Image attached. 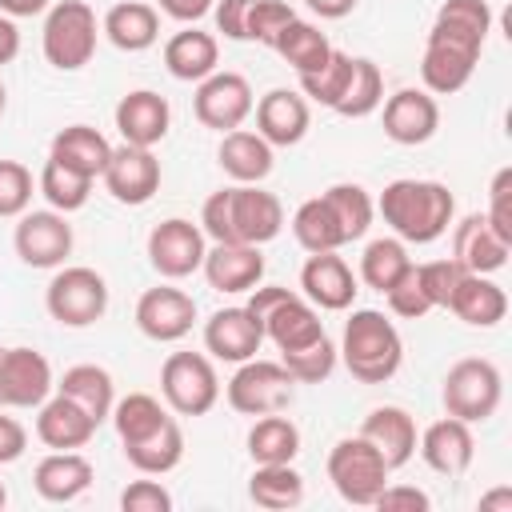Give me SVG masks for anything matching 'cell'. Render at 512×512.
<instances>
[{
  "label": "cell",
  "mask_w": 512,
  "mask_h": 512,
  "mask_svg": "<svg viewBox=\"0 0 512 512\" xmlns=\"http://www.w3.org/2000/svg\"><path fill=\"white\" fill-rule=\"evenodd\" d=\"M336 356L352 372V380H360V384H388L400 372V364H404V340H400L396 324L384 312L356 308L344 320Z\"/></svg>",
  "instance_id": "3"
},
{
  "label": "cell",
  "mask_w": 512,
  "mask_h": 512,
  "mask_svg": "<svg viewBox=\"0 0 512 512\" xmlns=\"http://www.w3.org/2000/svg\"><path fill=\"white\" fill-rule=\"evenodd\" d=\"M284 228V204L260 184H232L204 200L200 232L212 244H268Z\"/></svg>",
  "instance_id": "1"
},
{
  "label": "cell",
  "mask_w": 512,
  "mask_h": 512,
  "mask_svg": "<svg viewBox=\"0 0 512 512\" xmlns=\"http://www.w3.org/2000/svg\"><path fill=\"white\" fill-rule=\"evenodd\" d=\"M320 196L328 200V208H332V216H336V224H340L344 244L360 240V236L372 228V220H376V200L368 196V188H364V184L340 180V184L324 188Z\"/></svg>",
  "instance_id": "39"
},
{
  "label": "cell",
  "mask_w": 512,
  "mask_h": 512,
  "mask_svg": "<svg viewBox=\"0 0 512 512\" xmlns=\"http://www.w3.org/2000/svg\"><path fill=\"white\" fill-rule=\"evenodd\" d=\"M0 408H4V404H0Z\"/></svg>",
  "instance_id": "64"
},
{
  "label": "cell",
  "mask_w": 512,
  "mask_h": 512,
  "mask_svg": "<svg viewBox=\"0 0 512 512\" xmlns=\"http://www.w3.org/2000/svg\"><path fill=\"white\" fill-rule=\"evenodd\" d=\"M280 364L292 372L296 384H320V380H328L336 372L340 356H336V344L328 336H320L316 344H304L296 352H280Z\"/></svg>",
  "instance_id": "46"
},
{
  "label": "cell",
  "mask_w": 512,
  "mask_h": 512,
  "mask_svg": "<svg viewBox=\"0 0 512 512\" xmlns=\"http://www.w3.org/2000/svg\"><path fill=\"white\" fill-rule=\"evenodd\" d=\"M36 188H40V196L48 200V208H56V212H80L84 204H88V196H92V180L84 176V172H76V168H68V164H60V160H44V168H40V176H36Z\"/></svg>",
  "instance_id": "41"
},
{
  "label": "cell",
  "mask_w": 512,
  "mask_h": 512,
  "mask_svg": "<svg viewBox=\"0 0 512 512\" xmlns=\"http://www.w3.org/2000/svg\"><path fill=\"white\" fill-rule=\"evenodd\" d=\"M448 312L456 320H464L468 328H496L508 316V296L492 276L464 272L456 292H452V300H448Z\"/></svg>",
  "instance_id": "30"
},
{
  "label": "cell",
  "mask_w": 512,
  "mask_h": 512,
  "mask_svg": "<svg viewBox=\"0 0 512 512\" xmlns=\"http://www.w3.org/2000/svg\"><path fill=\"white\" fill-rule=\"evenodd\" d=\"M392 468L384 464V456L356 432V436H344L332 444L328 452V480L336 488V496L344 504H356V508H372L376 496L384 492Z\"/></svg>",
  "instance_id": "7"
},
{
  "label": "cell",
  "mask_w": 512,
  "mask_h": 512,
  "mask_svg": "<svg viewBox=\"0 0 512 512\" xmlns=\"http://www.w3.org/2000/svg\"><path fill=\"white\" fill-rule=\"evenodd\" d=\"M32 172L20 160H0V220H16L32 204Z\"/></svg>",
  "instance_id": "48"
},
{
  "label": "cell",
  "mask_w": 512,
  "mask_h": 512,
  "mask_svg": "<svg viewBox=\"0 0 512 512\" xmlns=\"http://www.w3.org/2000/svg\"><path fill=\"white\" fill-rule=\"evenodd\" d=\"M20 56V28H16V20L12 16H4L0 12V68L4 64H12Z\"/></svg>",
  "instance_id": "58"
},
{
  "label": "cell",
  "mask_w": 512,
  "mask_h": 512,
  "mask_svg": "<svg viewBox=\"0 0 512 512\" xmlns=\"http://www.w3.org/2000/svg\"><path fill=\"white\" fill-rule=\"evenodd\" d=\"M156 4H160V12L172 16V20H180V24H196V20H204V16L212 12L216 0H156Z\"/></svg>",
  "instance_id": "57"
},
{
  "label": "cell",
  "mask_w": 512,
  "mask_h": 512,
  "mask_svg": "<svg viewBox=\"0 0 512 512\" xmlns=\"http://www.w3.org/2000/svg\"><path fill=\"white\" fill-rule=\"evenodd\" d=\"M48 8H52V0H0V12L12 16V20H20V16H40V12H48Z\"/></svg>",
  "instance_id": "60"
},
{
  "label": "cell",
  "mask_w": 512,
  "mask_h": 512,
  "mask_svg": "<svg viewBox=\"0 0 512 512\" xmlns=\"http://www.w3.org/2000/svg\"><path fill=\"white\" fill-rule=\"evenodd\" d=\"M300 452V428L284 412L256 416L248 428V456L252 464H292Z\"/></svg>",
  "instance_id": "36"
},
{
  "label": "cell",
  "mask_w": 512,
  "mask_h": 512,
  "mask_svg": "<svg viewBox=\"0 0 512 512\" xmlns=\"http://www.w3.org/2000/svg\"><path fill=\"white\" fill-rule=\"evenodd\" d=\"M100 180H104V188H108V196L116 204L140 208L160 192V160H156L152 148L120 144V148H112Z\"/></svg>",
  "instance_id": "16"
},
{
  "label": "cell",
  "mask_w": 512,
  "mask_h": 512,
  "mask_svg": "<svg viewBox=\"0 0 512 512\" xmlns=\"http://www.w3.org/2000/svg\"><path fill=\"white\" fill-rule=\"evenodd\" d=\"M8 504V488H4V480H0V508Z\"/></svg>",
  "instance_id": "63"
},
{
  "label": "cell",
  "mask_w": 512,
  "mask_h": 512,
  "mask_svg": "<svg viewBox=\"0 0 512 512\" xmlns=\"http://www.w3.org/2000/svg\"><path fill=\"white\" fill-rule=\"evenodd\" d=\"M12 248L28 268H60L72 256V224L56 208H28L16 216Z\"/></svg>",
  "instance_id": "12"
},
{
  "label": "cell",
  "mask_w": 512,
  "mask_h": 512,
  "mask_svg": "<svg viewBox=\"0 0 512 512\" xmlns=\"http://www.w3.org/2000/svg\"><path fill=\"white\" fill-rule=\"evenodd\" d=\"M356 272L336 252H308L300 268V296L320 312H348L356 300Z\"/></svg>",
  "instance_id": "18"
},
{
  "label": "cell",
  "mask_w": 512,
  "mask_h": 512,
  "mask_svg": "<svg viewBox=\"0 0 512 512\" xmlns=\"http://www.w3.org/2000/svg\"><path fill=\"white\" fill-rule=\"evenodd\" d=\"M372 508H380V512H428L432 496L416 484H384V492L376 496Z\"/></svg>",
  "instance_id": "54"
},
{
  "label": "cell",
  "mask_w": 512,
  "mask_h": 512,
  "mask_svg": "<svg viewBox=\"0 0 512 512\" xmlns=\"http://www.w3.org/2000/svg\"><path fill=\"white\" fill-rule=\"evenodd\" d=\"M360 436L384 456V464L396 472V468H404L412 456H416V420L400 408V404H380V408H372L368 416H364V424H360Z\"/></svg>",
  "instance_id": "27"
},
{
  "label": "cell",
  "mask_w": 512,
  "mask_h": 512,
  "mask_svg": "<svg viewBox=\"0 0 512 512\" xmlns=\"http://www.w3.org/2000/svg\"><path fill=\"white\" fill-rule=\"evenodd\" d=\"M136 328L156 340V344H176L192 332L196 324V300L184 292V288H172V284H160V288H148L140 292L136 300V312H132Z\"/></svg>",
  "instance_id": "17"
},
{
  "label": "cell",
  "mask_w": 512,
  "mask_h": 512,
  "mask_svg": "<svg viewBox=\"0 0 512 512\" xmlns=\"http://www.w3.org/2000/svg\"><path fill=\"white\" fill-rule=\"evenodd\" d=\"M416 452H420V460L432 468V472H440V476H460L468 464H472V456H476V436H472V424H464V420H456V416H440V420H432L420 436H416Z\"/></svg>",
  "instance_id": "23"
},
{
  "label": "cell",
  "mask_w": 512,
  "mask_h": 512,
  "mask_svg": "<svg viewBox=\"0 0 512 512\" xmlns=\"http://www.w3.org/2000/svg\"><path fill=\"white\" fill-rule=\"evenodd\" d=\"M480 508H484V512H488V508H504V512H512V488H496V492L480 496Z\"/></svg>",
  "instance_id": "61"
},
{
  "label": "cell",
  "mask_w": 512,
  "mask_h": 512,
  "mask_svg": "<svg viewBox=\"0 0 512 512\" xmlns=\"http://www.w3.org/2000/svg\"><path fill=\"white\" fill-rule=\"evenodd\" d=\"M52 364L36 348H0V404L4 408H40L52 396Z\"/></svg>",
  "instance_id": "15"
},
{
  "label": "cell",
  "mask_w": 512,
  "mask_h": 512,
  "mask_svg": "<svg viewBox=\"0 0 512 512\" xmlns=\"http://www.w3.org/2000/svg\"><path fill=\"white\" fill-rule=\"evenodd\" d=\"M416 268H420V284H424L432 308H448V300H452V292H456L464 268H460L452 256H448V260H428V264H416Z\"/></svg>",
  "instance_id": "51"
},
{
  "label": "cell",
  "mask_w": 512,
  "mask_h": 512,
  "mask_svg": "<svg viewBox=\"0 0 512 512\" xmlns=\"http://www.w3.org/2000/svg\"><path fill=\"white\" fill-rule=\"evenodd\" d=\"M220 64V44L212 32L200 28H184L164 44V68L168 76L184 80V84H200L204 76H212Z\"/></svg>",
  "instance_id": "32"
},
{
  "label": "cell",
  "mask_w": 512,
  "mask_h": 512,
  "mask_svg": "<svg viewBox=\"0 0 512 512\" xmlns=\"http://www.w3.org/2000/svg\"><path fill=\"white\" fill-rule=\"evenodd\" d=\"M292 236L304 252H340L344 248L340 224H336L324 196H312L292 212Z\"/></svg>",
  "instance_id": "40"
},
{
  "label": "cell",
  "mask_w": 512,
  "mask_h": 512,
  "mask_svg": "<svg viewBox=\"0 0 512 512\" xmlns=\"http://www.w3.org/2000/svg\"><path fill=\"white\" fill-rule=\"evenodd\" d=\"M320 20H344L360 0H304Z\"/></svg>",
  "instance_id": "59"
},
{
  "label": "cell",
  "mask_w": 512,
  "mask_h": 512,
  "mask_svg": "<svg viewBox=\"0 0 512 512\" xmlns=\"http://www.w3.org/2000/svg\"><path fill=\"white\" fill-rule=\"evenodd\" d=\"M200 272L212 292L236 296V292H252L264 280V256L256 244H212L204 252Z\"/></svg>",
  "instance_id": "25"
},
{
  "label": "cell",
  "mask_w": 512,
  "mask_h": 512,
  "mask_svg": "<svg viewBox=\"0 0 512 512\" xmlns=\"http://www.w3.org/2000/svg\"><path fill=\"white\" fill-rule=\"evenodd\" d=\"M272 152H276V148H272L260 132H252V128H232V132L220 136L216 160H220V168H224V176H228L232 184H260V180L272 172V164H276Z\"/></svg>",
  "instance_id": "28"
},
{
  "label": "cell",
  "mask_w": 512,
  "mask_h": 512,
  "mask_svg": "<svg viewBox=\"0 0 512 512\" xmlns=\"http://www.w3.org/2000/svg\"><path fill=\"white\" fill-rule=\"evenodd\" d=\"M44 308L64 328H88L108 312V280L88 264H60L44 288Z\"/></svg>",
  "instance_id": "8"
},
{
  "label": "cell",
  "mask_w": 512,
  "mask_h": 512,
  "mask_svg": "<svg viewBox=\"0 0 512 512\" xmlns=\"http://www.w3.org/2000/svg\"><path fill=\"white\" fill-rule=\"evenodd\" d=\"M28 448V432L16 416H4L0 412V464H16Z\"/></svg>",
  "instance_id": "56"
},
{
  "label": "cell",
  "mask_w": 512,
  "mask_h": 512,
  "mask_svg": "<svg viewBox=\"0 0 512 512\" xmlns=\"http://www.w3.org/2000/svg\"><path fill=\"white\" fill-rule=\"evenodd\" d=\"M348 80H352V56L340 52V48H332V56L316 72L300 76V96L312 100V104H320V108H336L340 96H344V88H348Z\"/></svg>",
  "instance_id": "45"
},
{
  "label": "cell",
  "mask_w": 512,
  "mask_h": 512,
  "mask_svg": "<svg viewBox=\"0 0 512 512\" xmlns=\"http://www.w3.org/2000/svg\"><path fill=\"white\" fill-rule=\"evenodd\" d=\"M168 416H172L168 404H160L156 396H148V392H128V396H120V400L112 404V416H108V420L116 424L120 444H136V440H144L148 432H156Z\"/></svg>",
  "instance_id": "42"
},
{
  "label": "cell",
  "mask_w": 512,
  "mask_h": 512,
  "mask_svg": "<svg viewBox=\"0 0 512 512\" xmlns=\"http://www.w3.org/2000/svg\"><path fill=\"white\" fill-rule=\"evenodd\" d=\"M376 212L384 216V224L392 228L396 240L404 244H432L452 228L456 216V200L448 192V184L440 180H392L384 184Z\"/></svg>",
  "instance_id": "2"
},
{
  "label": "cell",
  "mask_w": 512,
  "mask_h": 512,
  "mask_svg": "<svg viewBox=\"0 0 512 512\" xmlns=\"http://www.w3.org/2000/svg\"><path fill=\"white\" fill-rule=\"evenodd\" d=\"M432 24L452 28L460 36H472V40L484 44L488 32H492V8H488V0H444L436 8V20Z\"/></svg>",
  "instance_id": "47"
},
{
  "label": "cell",
  "mask_w": 512,
  "mask_h": 512,
  "mask_svg": "<svg viewBox=\"0 0 512 512\" xmlns=\"http://www.w3.org/2000/svg\"><path fill=\"white\" fill-rule=\"evenodd\" d=\"M224 400L232 412L240 416H268V412H284L296 400V380L280 360H244L236 364L232 380L224 384Z\"/></svg>",
  "instance_id": "9"
},
{
  "label": "cell",
  "mask_w": 512,
  "mask_h": 512,
  "mask_svg": "<svg viewBox=\"0 0 512 512\" xmlns=\"http://www.w3.org/2000/svg\"><path fill=\"white\" fill-rule=\"evenodd\" d=\"M260 328H264V340L276 344V352H296L304 344H316L324 332V320H320V308L308 304L300 292L292 288H280V284H256L248 292V304H244Z\"/></svg>",
  "instance_id": "4"
},
{
  "label": "cell",
  "mask_w": 512,
  "mask_h": 512,
  "mask_svg": "<svg viewBox=\"0 0 512 512\" xmlns=\"http://www.w3.org/2000/svg\"><path fill=\"white\" fill-rule=\"evenodd\" d=\"M112 120H116V132H120L124 144L156 148V144L168 136V128H172V108H168V100H164L160 92H152V88H132V92L120 96Z\"/></svg>",
  "instance_id": "21"
},
{
  "label": "cell",
  "mask_w": 512,
  "mask_h": 512,
  "mask_svg": "<svg viewBox=\"0 0 512 512\" xmlns=\"http://www.w3.org/2000/svg\"><path fill=\"white\" fill-rule=\"evenodd\" d=\"M100 32L120 48V52H148L160 40V12L144 0H120L104 12Z\"/></svg>",
  "instance_id": "31"
},
{
  "label": "cell",
  "mask_w": 512,
  "mask_h": 512,
  "mask_svg": "<svg viewBox=\"0 0 512 512\" xmlns=\"http://www.w3.org/2000/svg\"><path fill=\"white\" fill-rule=\"evenodd\" d=\"M380 108H384V136L392 144L416 148V144H428L440 128V104L424 88H400Z\"/></svg>",
  "instance_id": "19"
},
{
  "label": "cell",
  "mask_w": 512,
  "mask_h": 512,
  "mask_svg": "<svg viewBox=\"0 0 512 512\" xmlns=\"http://www.w3.org/2000/svg\"><path fill=\"white\" fill-rule=\"evenodd\" d=\"M124 456L128 464L140 472V476H168L180 460H184V432H180V420L168 416L156 432H148L144 440L136 444H124Z\"/></svg>",
  "instance_id": "35"
},
{
  "label": "cell",
  "mask_w": 512,
  "mask_h": 512,
  "mask_svg": "<svg viewBox=\"0 0 512 512\" xmlns=\"http://www.w3.org/2000/svg\"><path fill=\"white\" fill-rule=\"evenodd\" d=\"M56 392H64L68 400H76L96 424H104L112 416V404H116V384H112L108 368H100V364H72L56 380Z\"/></svg>",
  "instance_id": "34"
},
{
  "label": "cell",
  "mask_w": 512,
  "mask_h": 512,
  "mask_svg": "<svg viewBox=\"0 0 512 512\" xmlns=\"http://www.w3.org/2000/svg\"><path fill=\"white\" fill-rule=\"evenodd\" d=\"M248 12H252V0H216L212 4L216 32H224L228 40H248Z\"/></svg>",
  "instance_id": "55"
},
{
  "label": "cell",
  "mask_w": 512,
  "mask_h": 512,
  "mask_svg": "<svg viewBox=\"0 0 512 512\" xmlns=\"http://www.w3.org/2000/svg\"><path fill=\"white\" fill-rule=\"evenodd\" d=\"M100 20L84 0H56L44 16L40 48L56 72H80L96 56Z\"/></svg>",
  "instance_id": "5"
},
{
  "label": "cell",
  "mask_w": 512,
  "mask_h": 512,
  "mask_svg": "<svg viewBox=\"0 0 512 512\" xmlns=\"http://www.w3.org/2000/svg\"><path fill=\"white\" fill-rule=\"evenodd\" d=\"M384 300H388V312L392 316H404V320H420V316L432 312V300H428V292L420 284V268L416 264H408L400 272V280L384 292Z\"/></svg>",
  "instance_id": "49"
},
{
  "label": "cell",
  "mask_w": 512,
  "mask_h": 512,
  "mask_svg": "<svg viewBox=\"0 0 512 512\" xmlns=\"http://www.w3.org/2000/svg\"><path fill=\"white\" fill-rule=\"evenodd\" d=\"M96 420L76 404L68 400L64 392L48 396L40 408H36V440L52 452H72V448H84L92 436H96Z\"/></svg>",
  "instance_id": "26"
},
{
  "label": "cell",
  "mask_w": 512,
  "mask_h": 512,
  "mask_svg": "<svg viewBox=\"0 0 512 512\" xmlns=\"http://www.w3.org/2000/svg\"><path fill=\"white\" fill-rule=\"evenodd\" d=\"M408 264H412L408 244L396 240V236H380V240H368V244H364L360 280H364L368 288H376V292H388V288L400 280V272H404Z\"/></svg>",
  "instance_id": "43"
},
{
  "label": "cell",
  "mask_w": 512,
  "mask_h": 512,
  "mask_svg": "<svg viewBox=\"0 0 512 512\" xmlns=\"http://www.w3.org/2000/svg\"><path fill=\"white\" fill-rule=\"evenodd\" d=\"M124 512H172V492L160 480H132L120 492Z\"/></svg>",
  "instance_id": "53"
},
{
  "label": "cell",
  "mask_w": 512,
  "mask_h": 512,
  "mask_svg": "<svg viewBox=\"0 0 512 512\" xmlns=\"http://www.w3.org/2000/svg\"><path fill=\"white\" fill-rule=\"evenodd\" d=\"M248 500L268 512H288L304 500V476L292 464H256L248 480Z\"/></svg>",
  "instance_id": "38"
},
{
  "label": "cell",
  "mask_w": 512,
  "mask_h": 512,
  "mask_svg": "<svg viewBox=\"0 0 512 512\" xmlns=\"http://www.w3.org/2000/svg\"><path fill=\"white\" fill-rule=\"evenodd\" d=\"M440 400H444L448 416H456L464 424H484L488 416H496V408L504 400V376L492 360L464 356L444 372Z\"/></svg>",
  "instance_id": "6"
},
{
  "label": "cell",
  "mask_w": 512,
  "mask_h": 512,
  "mask_svg": "<svg viewBox=\"0 0 512 512\" xmlns=\"http://www.w3.org/2000/svg\"><path fill=\"white\" fill-rule=\"evenodd\" d=\"M256 132L272 144V148H292L308 136V124H312V108L308 100L296 92V88H272L264 92L256 104Z\"/></svg>",
  "instance_id": "22"
},
{
  "label": "cell",
  "mask_w": 512,
  "mask_h": 512,
  "mask_svg": "<svg viewBox=\"0 0 512 512\" xmlns=\"http://www.w3.org/2000/svg\"><path fill=\"white\" fill-rule=\"evenodd\" d=\"M4 108H8V92H4V80H0V116H4Z\"/></svg>",
  "instance_id": "62"
},
{
  "label": "cell",
  "mask_w": 512,
  "mask_h": 512,
  "mask_svg": "<svg viewBox=\"0 0 512 512\" xmlns=\"http://www.w3.org/2000/svg\"><path fill=\"white\" fill-rule=\"evenodd\" d=\"M508 252L512 244L488 224L484 212H472L464 216L456 228H452V260L464 268V272H476V276H492L508 264Z\"/></svg>",
  "instance_id": "24"
},
{
  "label": "cell",
  "mask_w": 512,
  "mask_h": 512,
  "mask_svg": "<svg viewBox=\"0 0 512 512\" xmlns=\"http://www.w3.org/2000/svg\"><path fill=\"white\" fill-rule=\"evenodd\" d=\"M380 104H384V76H380V68L368 56H352V80H348V88H344V96H340V104L332 112H340L348 120H364Z\"/></svg>",
  "instance_id": "44"
},
{
  "label": "cell",
  "mask_w": 512,
  "mask_h": 512,
  "mask_svg": "<svg viewBox=\"0 0 512 512\" xmlns=\"http://www.w3.org/2000/svg\"><path fill=\"white\" fill-rule=\"evenodd\" d=\"M296 20V12L284 4V0H252V12H248V40L272 48L276 36Z\"/></svg>",
  "instance_id": "50"
},
{
  "label": "cell",
  "mask_w": 512,
  "mask_h": 512,
  "mask_svg": "<svg viewBox=\"0 0 512 512\" xmlns=\"http://www.w3.org/2000/svg\"><path fill=\"white\" fill-rule=\"evenodd\" d=\"M48 156L60 160V164H68V168H76V172H84L88 180H96V176L104 172L108 156H112V144H108V136L96 132L92 124H68V128H60V132L52 136Z\"/></svg>",
  "instance_id": "33"
},
{
  "label": "cell",
  "mask_w": 512,
  "mask_h": 512,
  "mask_svg": "<svg viewBox=\"0 0 512 512\" xmlns=\"http://www.w3.org/2000/svg\"><path fill=\"white\" fill-rule=\"evenodd\" d=\"M264 344V328L260 320L236 304V308H216L208 320H204V352L212 360H224V364H244L260 352Z\"/></svg>",
  "instance_id": "20"
},
{
  "label": "cell",
  "mask_w": 512,
  "mask_h": 512,
  "mask_svg": "<svg viewBox=\"0 0 512 512\" xmlns=\"http://www.w3.org/2000/svg\"><path fill=\"white\" fill-rule=\"evenodd\" d=\"M488 224L512 244V168H500L488 184Z\"/></svg>",
  "instance_id": "52"
},
{
  "label": "cell",
  "mask_w": 512,
  "mask_h": 512,
  "mask_svg": "<svg viewBox=\"0 0 512 512\" xmlns=\"http://www.w3.org/2000/svg\"><path fill=\"white\" fill-rule=\"evenodd\" d=\"M480 52H484L480 40L432 24V28H428V40H424V56H420L424 92H432V96H452V92H460V88L472 80V72H476V64H480Z\"/></svg>",
  "instance_id": "10"
},
{
  "label": "cell",
  "mask_w": 512,
  "mask_h": 512,
  "mask_svg": "<svg viewBox=\"0 0 512 512\" xmlns=\"http://www.w3.org/2000/svg\"><path fill=\"white\" fill-rule=\"evenodd\" d=\"M252 104H256V96H252V84L240 76V72H212V76H204L200 84H196V96H192V112H196V120L204 124V128H212V132H232V128H240L248 116H252Z\"/></svg>",
  "instance_id": "13"
},
{
  "label": "cell",
  "mask_w": 512,
  "mask_h": 512,
  "mask_svg": "<svg viewBox=\"0 0 512 512\" xmlns=\"http://www.w3.org/2000/svg\"><path fill=\"white\" fill-rule=\"evenodd\" d=\"M272 52H276L296 76H308V72H316V68L332 56V44H328V36H324L316 24H308V20L296 16V20L276 36Z\"/></svg>",
  "instance_id": "37"
},
{
  "label": "cell",
  "mask_w": 512,
  "mask_h": 512,
  "mask_svg": "<svg viewBox=\"0 0 512 512\" xmlns=\"http://www.w3.org/2000/svg\"><path fill=\"white\" fill-rule=\"evenodd\" d=\"M204 252H208V236L200 232V224L184 216H168L148 232V264L164 280H184L200 272Z\"/></svg>",
  "instance_id": "14"
},
{
  "label": "cell",
  "mask_w": 512,
  "mask_h": 512,
  "mask_svg": "<svg viewBox=\"0 0 512 512\" xmlns=\"http://www.w3.org/2000/svg\"><path fill=\"white\" fill-rule=\"evenodd\" d=\"M160 396L176 416H204L220 400V376L204 352H172L160 368Z\"/></svg>",
  "instance_id": "11"
},
{
  "label": "cell",
  "mask_w": 512,
  "mask_h": 512,
  "mask_svg": "<svg viewBox=\"0 0 512 512\" xmlns=\"http://www.w3.org/2000/svg\"><path fill=\"white\" fill-rule=\"evenodd\" d=\"M92 480H96V468H92V460L80 456L76 448H72V452H48V456L32 468V484H36V492H40L48 504H68V500L84 496Z\"/></svg>",
  "instance_id": "29"
}]
</instances>
